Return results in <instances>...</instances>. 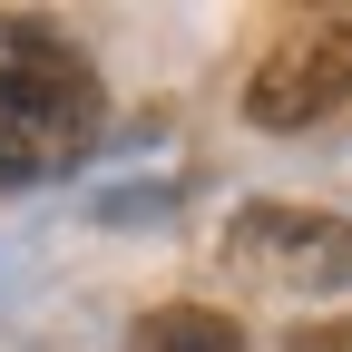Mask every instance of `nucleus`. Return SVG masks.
Wrapping results in <instances>:
<instances>
[{
  "instance_id": "2",
  "label": "nucleus",
  "mask_w": 352,
  "mask_h": 352,
  "mask_svg": "<svg viewBox=\"0 0 352 352\" xmlns=\"http://www.w3.org/2000/svg\"><path fill=\"white\" fill-rule=\"evenodd\" d=\"M342 98H352V10L294 20L274 50L254 59V78H245V118L264 138H303V127H323Z\"/></svg>"
},
{
  "instance_id": "5",
  "label": "nucleus",
  "mask_w": 352,
  "mask_h": 352,
  "mask_svg": "<svg viewBox=\"0 0 352 352\" xmlns=\"http://www.w3.org/2000/svg\"><path fill=\"white\" fill-rule=\"evenodd\" d=\"M294 352H352V314H333V323H303V333H294Z\"/></svg>"
},
{
  "instance_id": "3",
  "label": "nucleus",
  "mask_w": 352,
  "mask_h": 352,
  "mask_svg": "<svg viewBox=\"0 0 352 352\" xmlns=\"http://www.w3.org/2000/svg\"><path fill=\"white\" fill-rule=\"evenodd\" d=\"M226 264L245 284L333 294V284H352V226L323 215V206H245L226 226Z\"/></svg>"
},
{
  "instance_id": "4",
  "label": "nucleus",
  "mask_w": 352,
  "mask_h": 352,
  "mask_svg": "<svg viewBox=\"0 0 352 352\" xmlns=\"http://www.w3.org/2000/svg\"><path fill=\"white\" fill-rule=\"evenodd\" d=\"M127 352H245V333L215 303H157V314H138Z\"/></svg>"
},
{
  "instance_id": "1",
  "label": "nucleus",
  "mask_w": 352,
  "mask_h": 352,
  "mask_svg": "<svg viewBox=\"0 0 352 352\" xmlns=\"http://www.w3.org/2000/svg\"><path fill=\"white\" fill-rule=\"evenodd\" d=\"M108 127V88L69 30L0 10V186H50L69 176Z\"/></svg>"
}]
</instances>
